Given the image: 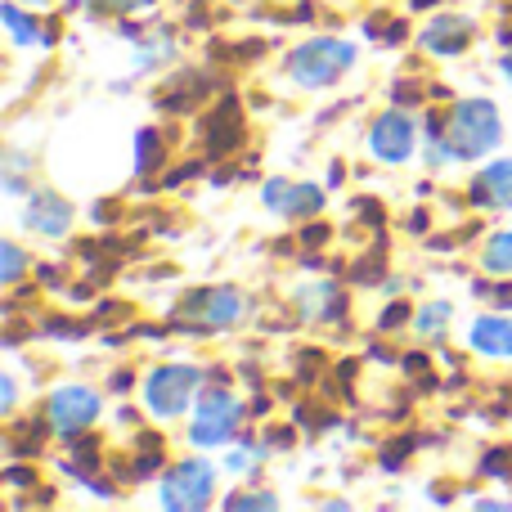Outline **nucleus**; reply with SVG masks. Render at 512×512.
<instances>
[{
  "label": "nucleus",
  "mask_w": 512,
  "mask_h": 512,
  "mask_svg": "<svg viewBox=\"0 0 512 512\" xmlns=\"http://www.w3.org/2000/svg\"><path fill=\"white\" fill-rule=\"evenodd\" d=\"M23 5H50V0H23Z\"/></svg>",
  "instance_id": "30"
},
{
  "label": "nucleus",
  "mask_w": 512,
  "mask_h": 512,
  "mask_svg": "<svg viewBox=\"0 0 512 512\" xmlns=\"http://www.w3.org/2000/svg\"><path fill=\"white\" fill-rule=\"evenodd\" d=\"M225 508H279V499L274 495H230Z\"/></svg>",
  "instance_id": "23"
},
{
  "label": "nucleus",
  "mask_w": 512,
  "mask_h": 512,
  "mask_svg": "<svg viewBox=\"0 0 512 512\" xmlns=\"http://www.w3.org/2000/svg\"><path fill=\"white\" fill-rule=\"evenodd\" d=\"M0 18H5V27H9V36H14V45H36V41H45V32H36V18H27L23 9H18V0H5Z\"/></svg>",
  "instance_id": "18"
},
{
  "label": "nucleus",
  "mask_w": 512,
  "mask_h": 512,
  "mask_svg": "<svg viewBox=\"0 0 512 512\" xmlns=\"http://www.w3.org/2000/svg\"><path fill=\"white\" fill-rule=\"evenodd\" d=\"M481 265H486V274H495V279H512V230L490 234V243L481 248Z\"/></svg>",
  "instance_id": "16"
},
{
  "label": "nucleus",
  "mask_w": 512,
  "mask_h": 512,
  "mask_svg": "<svg viewBox=\"0 0 512 512\" xmlns=\"http://www.w3.org/2000/svg\"><path fill=\"white\" fill-rule=\"evenodd\" d=\"M495 301H499V306H504V310H512V279H499Z\"/></svg>",
  "instance_id": "27"
},
{
  "label": "nucleus",
  "mask_w": 512,
  "mask_h": 512,
  "mask_svg": "<svg viewBox=\"0 0 512 512\" xmlns=\"http://www.w3.org/2000/svg\"><path fill=\"white\" fill-rule=\"evenodd\" d=\"M72 203L59 194H50V189H41V194H27V207H23V225L32 234H41V239H63V234L72 230Z\"/></svg>",
  "instance_id": "10"
},
{
  "label": "nucleus",
  "mask_w": 512,
  "mask_h": 512,
  "mask_svg": "<svg viewBox=\"0 0 512 512\" xmlns=\"http://www.w3.org/2000/svg\"><path fill=\"white\" fill-rule=\"evenodd\" d=\"M243 427V405L230 396L225 387H212L198 396V409L189 418V441L198 450H216V445H230Z\"/></svg>",
  "instance_id": "5"
},
{
  "label": "nucleus",
  "mask_w": 512,
  "mask_h": 512,
  "mask_svg": "<svg viewBox=\"0 0 512 512\" xmlns=\"http://www.w3.org/2000/svg\"><path fill=\"white\" fill-rule=\"evenodd\" d=\"M144 405H149L153 418H180L189 414V405L198 400V391H203V369H194V364H158V369L144 378Z\"/></svg>",
  "instance_id": "3"
},
{
  "label": "nucleus",
  "mask_w": 512,
  "mask_h": 512,
  "mask_svg": "<svg viewBox=\"0 0 512 512\" xmlns=\"http://www.w3.org/2000/svg\"><path fill=\"white\" fill-rule=\"evenodd\" d=\"M297 310L310 319V324H337L346 315V297L337 283H310V288L297 292Z\"/></svg>",
  "instance_id": "14"
},
{
  "label": "nucleus",
  "mask_w": 512,
  "mask_h": 512,
  "mask_svg": "<svg viewBox=\"0 0 512 512\" xmlns=\"http://www.w3.org/2000/svg\"><path fill=\"white\" fill-rule=\"evenodd\" d=\"M27 171H32V158H27V153H18V149H9L5 153V194H23Z\"/></svg>",
  "instance_id": "20"
},
{
  "label": "nucleus",
  "mask_w": 512,
  "mask_h": 512,
  "mask_svg": "<svg viewBox=\"0 0 512 512\" xmlns=\"http://www.w3.org/2000/svg\"><path fill=\"white\" fill-rule=\"evenodd\" d=\"M508 463H512V454H508V450H490V459L481 463V468H486L490 477H504V472H508Z\"/></svg>",
  "instance_id": "24"
},
{
  "label": "nucleus",
  "mask_w": 512,
  "mask_h": 512,
  "mask_svg": "<svg viewBox=\"0 0 512 512\" xmlns=\"http://www.w3.org/2000/svg\"><path fill=\"white\" fill-rule=\"evenodd\" d=\"M261 203L274 216H288V221H306V216L324 212V189L319 185H297V180H270L261 189Z\"/></svg>",
  "instance_id": "9"
},
{
  "label": "nucleus",
  "mask_w": 512,
  "mask_h": 512,
  "mask_svg": "<svg viewBox=\"0 0 512 512\" xmlns=\"http://www.w3.org/2000/svg\"><path fill=\"white\" fill-rule=\"evenodd\" d=\"M414 5H418V9H423V5H436V0H414Z\"/></svg>",
  "instance_id": "31"
},
{
  "label": "nucleus",
  "mask_w": 512,
  "mask_h": 512,
  "mask_svg": "<svg viewBox=\"0 0 512 512\" xmlns=\"http://www.w3.org/2000/svg\"><path fill=\"white\" fill-rule=\"evenodd\" d=\"M207 144H212V153L221 158V153H230V149H239L243 144V117H239V104H234L230 95L216 104V113H212V122H207Z\"/></svg>",
  "instance_id": "15"
},
{
  "label": "nucleus",
  "mask_w": 512,
  "mask_h": 512,
  "mask_svg": "<svg viewBox=\"0 0 512 512\" xmlns=\"http://www.w3.org/2000/svg\"><path fill=\"white\" fill-rule=\"evenodd\" d=\"M351 68H355V45L337 41V36H315V41L297 45V50L288 54V77L306 90L337 86Z\"/></svg>",
  "instance_id": "2"
},
{
  "label": "nucleus",
  "mask_w": 512,
  "mask_h": 512,
  "mask_svg": "<svg viewBox=\"0 0 512 512\" xmlns=\"http://www.w3.org/2000/svg\"><path fill=\"white\" fill-rule=\"evenodd\" d=\"M216 495V468L207 459H180L176 468H167L162 477V508H176V512H198L207 508Z\"/></svg>",
  "instance_id": "6"
},
{
  "label": "nucleus",
  "mask_w": 512,
  "mask_h": 512,
  "mask_svg": "<svg viewBox=\"0 0 512 512\" xmlns=\"http://www.w3.org/2000/svg\"><path fill=\"white\" fill-rule=\"evenodd\" d=\"M162 158H167V149H162L158 131H140V135H135V171H158Z\"/></svg>",
  "instance_id": "19"
},
{
  "label": "nucleus",
  "mask_w": 512,
  "mask_h": 512,
  "mask_svg": "<svg viewBox=\"0 0 512 512\" xmlns=\"http://www.w3.org/2000/svg\"><path fill=\"white\" fill-rule=\"evenodd\" d=\"M99 409H104V400H99V391L81 387V382H68V387H59L50 396V405H45V423H50V432L59 436H81L86 427H95Z\"/></svg>",
  "instance_id": "7"
},
{
  "label": "nucleus",
  "mask_w": 512,
  "mask_h": 512,
  "mask_svg": "<svg viewBox=\"0 0 512 512\" xmlns=\"http://www.w3.org/2000/svg\"><path fill=\"white\" fill-rule=\"evenodd\" d=\"M414 122H409V113H400V108H391V113H382L378 122L369 126V153L378 162H387V167H400V162L414 153Z\"/></svg>",
  "instance_id": "8"
},
{
  "label": "nucleus",
  "mask_w": 512,
  "mask_h": 512,
  "mask_svg": "<svg viewBox=\"0 0 512 512\" xmlns=\"http://www.w3.org/2000/svg\"><path fill=\"white\" fill-rule=\"evenodd\" d=\"M472 41V23L459 14H441L432 18V23L423 27V36H418V45H423L427 54H436V59H454V54H463Z\"/></svg>",
  "instance_id": "11"
},
{
  "label": "nucleus",
  "mask_w": 512,
  "mask_h": 512,
  "mask_svg": "<svg viewBox=\"0 0 512 512\" xmlns=\"http://www.w3.org/2000/svg\"><path fill=\"white\" fill-rule=\"evenodd\" d=\"M472 207H512V158H495L468 185Z\"/></svg>",
  "instance_id": "12"
},
{
  "label": "nucleus",
  "mask_w": 512,
  "mask_h": 512,
  "mask_svg": "<svg viewBox=\"0 0 512 512\" xmlns=\"http://www.w3.org/2000/svg\"><path fill=\"white\" fill-rule=\"evenodd\" d=\"M113 391H131V373H117V378H113Z\"/></svg>",
  "instance_id": "28"
},
{
  "label": "nucleus",
  "mask_w": 512,
  "mask_h": 512,
  "mask_svg": "<svg viewBox=\"0 0 512 512\" xmlns=\"http://www.w3.org/2000/svg\"><path fill=\"white\" fill-rule=\"evenodd\" d=\"M499 72H504V77H508V86H512V50L504 54V59H499Z\"/></svg>",
  "instance_id": "29"
},
{
  "label": "nucleus",
  "mask_w": 512,
  "mask_h": 512,
  "mask_svg": "<svg viewBox=\"0 0 512 512\" xmlns=\"http://www.w3.org/2000/svg\"><path fill=\"white\" fill-rule=\"evenodd\" d=\"M0 256H5V274H0V279H5V283H18V279H23L27 256L18 252V243H0Z\"/></svg>",
  "instance_id": "21"
},
{
  "label": "nucleus",
  "mask_w": 512,
  "mask_h": 512,
  "mask_svg": "<svg viewBox=\"0 0 512 512\" xmlns=\"http://www.w3.org/2000/svg\"><path fill=\"white\" fill-rule=\"evenodd\" d=\"M301 243H306V248H324V243H328V225H306Z\"/></svg>",
  "instance_id": "26"
},
{
  "label": "nucleus",
  "mask_w": 512,
  "mask_h": 512,
  "mask_svg": "<svg viewBox=\"0 0 512 512\" xmlns=\"http://www.w3.org/2000/svg\"><path fill=\"white\" fill-rule=\"evenodd\" d=\"M499 140H504V117H499L495 99H486V95L459 99V104L450 108V117H445V144H450L454 162L486 158Z\"/></svg>",
  "instance_id": "1"
},
{
  "label": "nucleus",
  "mask_w": 512,
  "mask_h": 512,
  "mask_svg": "<svg viewBox=\"0 0 512 512\" xmlns=\"http://www.w3.org/2000/svg\"><path fill=\"white\" fill-rule=\"evenodd\" d=\"M450 319H454V306H450V301H432V306L418 310L414 328H418V337H427V342H441L445 328H450Z\"/></svg>",
  "instance_id": "17"
},
{
  "label": "nucleus",
  "mask_w": 512,
  "mask_h": 512,
  "mask_svg": "<svg viewBox=\"0 0 512 512\" xmlns=\"http://www.w3.org/2000/svg\"><path fill=\"white\" fill-rule=\"evenodd\" d=\"M81 5H90L95 14H131V9H149L153 0H81Z\"/></svg>",
  "instance_id": "22"
},
{
  "label": "nucleus",
  "mask_w": 512,
  "mask_h": 512,
  "mask_svg": "<svg viewBox=\"0 0 512 512\" xmlns=\"http://www.w3.org/2000/svg\"><path fill=\"white\" fill-rule=\"evenodd\" d=\"M468 346L486 360H512V315H481L468 328Z\"/></svg>",
  "instance_id": "13"
},
{
  "label": "nucleus",
  "mask_w": 512,
  "mask_h": 512,
  "mask_svg": "<svg viewBox=\"0 0 512 512\" xmlns=\"http://www.w3.org/2000/svg\"><path fill=\"white\" fill-rule=\"evenodd\" d=\"M176 310H180V319H189V328H198V333H225V328H234V324H243V319H248L252 301L243 297L239 288L221 283V288L189 292Z\"/></svg>",
  "instance_id": "4"
},
{
  "label": "nucleus",
  "mask_w": 512,
  "mask_h": 512,
  "mask_svg": "<svg viewBox=\"0 0 512 512\" xmlns=\"http://www.w3.org/2000/svg\"><path fill=\"white\" fill-rule=\"evenodd\" d=\"M400 324H409V306H405V301L387 306V315H382V328H400Z\"/></svg>",
  "instance_id": "25"
}]
</instances>
